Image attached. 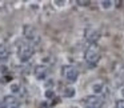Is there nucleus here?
Instances as JSON below:
<instances>
[{
  "mask_svg": "<svg viewBox=\"0 0 124 108\" xmlns=\"http://www.w3.org/2000/svg\"><path fill=\"white\" fill-rule=\"evenodd\" d=\"M85 62L87 64H88L89 68H95L96 67V63L99 62L100 59V52L99 49H97L96 44H91V46L88 47V49L85 51Z\"/></svg>",
  "mask_w": 124,
  "mask_h": 108,
  "instance_id": "nucleus-1",
  "label": "nucleus"
},
{
  "mask_svg": "<svg viewBox=\"0 0 124 108\" xmlns=\"http://www.w3.org/2000/svg\"><path fill=\"white\" fill-rule=\"evenodd\" d=\"M33 54V48L31 44L28 43H22L17 49V56H19L20 62H28Z\"/></svg>",
  "mask_w": 124,
  "mask_h": 108,
  "instance_id": "nucleus-2",
  "label": "nucleus"
},
{
  "mask_svg": "<svg viewBox=\"0 0 124 108\" xmlns=\"http://www.w3.org/2000/svg\"><path fill=\"white\" fill-rule=\"evenodd\" d=\"M24 36L30 44H38L40 41V35H39L38 30L32 25H25L24 27Z\"/></svg>",
  "mask_w": 124,
  "mask_h": 108,
  "instance_id": "nucleus-3",
  "label": "nucleus"
},
{
  "mask_svg": "<svg viewBox=\"0 0 124 108\" xmlns=\"http://www.w3.org/2000/svg\"><path fill=\"white\" fill-rule=\"evenodd\" d=\"M63 76L65 77V80L73 83V81H76L79 77V71L76 69L75 67H72V65H65V67L63 68Z\"/></svg>",
  "mask_w": 124,
  "mask_h": 108,
  "instance_id": "nucleus-4",
  "label": "nucleus"
},
{
  "mask_svg": "<svg viewBox=\"0 0 124 108\" xmlns=\"http://www.w3.org/2000/svg\"><path fill=\"white\" fill-rule=\"evenodd\" d=\"M85 104H87V107L99 108L103 104V100H101V97L96 96V95L95 96H88V97H85Z\"/></svg>",
  "mask_w": 124,
  "mask_h": 108,
  "instance_id": "nucleus-5",
  "label": "nucleus"
},
{
  "mask_svg": "<svg viewBox=\"0 0 124 108\" xmlns=\"http://www.w3.org/2000/svg\"><path fill=\"white\" fill-rule=\"evenodd\" d=\"M99 38H100L99 31H96V30H87V32H85V39H87V41H88V43L95 44L97 40H99Z\"/></svg>",
  "mask_w": 124,
  "mask_h": 108,
  "instance_id": "nucleus-6",
  "label": "nucleus"
},
{
  "mask_svg": "<svg viewBox=\"0 0 124 108\" xmlns=\"http://www.w3.org/2000/svg\"><path fill=\"white\" fill-rule=\"evenodd\" d=\"M33 73H35V76L39 80H44L46 76H47V67L46 65H36Z\"/></svg>",
  "mask_w": 124,
  "mask_h": 108,
  "instance_id": "nucleus-7",
  "label": "nucleus"
},
{
  "mask_svg": "<svg viewBox=\"0 0 124 108\" xmlns=\"http://www.w3.org/2000/svg\"><path fill=\"white\" fill-rule=\"evenodd\" d=\"M9 55V51L4 44H0V60H6Z\"/></svg>",
  "mask_w": 124,
  "mask_h": 108,
  "instance_id": "nucleus-8",
  "label": "nucleus"
},
{
  "mask_svg": "<svg viewBox=\"0 0 124 108\" xmlns=\"http://www.w3.org/2000/svg\"><path fill=\"white\" fill-rule=\"evenodd\" d=\"M63 95H64V97H73L75 96V88L67 87V88H64V91H63Z\"/></svg>",
  "mask_w": 124,
  "mask_h": 108,
  "instance_id": "nucleus-9",
  "label": "nucleus"
},
{
  "mask_svg": "<svg viewBox=\"0 0 124 108\" xmlns=\"http://www.w3.org/2000/svg\"><path fill=\"white\" fill-rule=\"evenodd\" d=\"M4 101H6L7 104H11V105H16L17 104L16 97H14V96H6L4 97Z\"/></svg>",
  "mask_w": 124,
  "mask_h": 108,
  "instance_id": "nucleus-10",
  "label": "nucleus"
},
{
  "mask_svg": "<svg viewBox=\"0 0 124 108\" xmlns=\"http://www.w3.org/2000/svg\"><path fill=\"white\" fill-rule=\"evenodd\" d=\"M92 91H93L95 93H100V92L103 91V84L101 83H95L93 85H92Z\"/></svg>",
  "mask_w": 124,
  "mask_h": 108,
  "instance_id": "nucleus-11",
  "label": "nucleus"
},
{
  "mask_svg": "<svg viewBox=\"0 0 124 108\" xmlns=\"http://www.w3.org/2000/svg\"><path fill=\"white\" fill-rule=\"evenodd\" d=\"M112 3H113V1H111V0H103V1H101V8L109 9L111 7H112Z\"/></svg>",
  "mask_w": 124,
  "mask_h": 108,
  "instance_id": "nucleus-12",
  "label": "nucleus"
},
{
  "mask_svg": "<svg viewBox=\"0 0 124 108\" xmlns=\"http://www.w3.org/2000/svg\"><path fill=\"white\" fill-rule=\"evenodd\" d=\"M9 89H11V92H14V93H17V92H20V85L16 83H14V84H11Z\"/></svg>",
  "mask_w": 124,
  "mask_h": 108,
  "instance_id": "nucleus-13",
  "label": "nucleus"
},
{
  "mask_svg": "<svg viewBox=\"0 0 124 108\" xmlns=\"http://www.w3.org/2000/svg\"><path fill=\"white\" fill-rule=\"evenodd\" d=\"M76 3H78L79 6H81V7H87V6H89L91 1H89V0H78Z\"/></svg>",
  "mask_w": 124,
  "mask_h": 108,
  "instance_id": "nucleus-14",
  "label": "nucleus"
},
{
  "mask_svg": "<svg viewBox=\"0 0 124 108\" xmlns=\"http://www.w3.org/2000/svg\"><path fill=\"white\" fill-rule=\"evenodd\" d=\"M55 96V92L52 91V89H47L46 91V97L47 99H51V97H54Z\"/></svg>",
  "mask_w": 124,
  "mask_h": 108,
  "instance_id": "nucleus-15",
  "label": "nucleus"
},
{
  "mask_svg": "<svg viewBox=\"0 0 124 108\" xmlns=\"http://www.w3.org/2000/svg\"><path fill=\"white\" fill-rule=\"evenodd\" d=\"M116 108H124V100H119V101H116Z\"/></svg>",
  "mask_w": 124,
  "mask_h": 108,
  "instance_id": "nucleus-16",
  "label": "nucleus"
},
{
  "mask_svg": "<svg viewBox=\"0 0 124 108\" xmlns=\"http://www.w3.org/2000/svg\"><path fill=\"white\" fill-rule=\"evenodd\" d=\"M55 3H56L57 6H64V3H65V1H62V0H57V1H55Z\"/></svg>",
  "mask_w": 124,
  "mask_h": 108,
  "instance_id": "nucleus-17",
  "label": "nucleus"
},
{
  "mask_svg": "<svg viewBox=\"0 0 124 108\" xmlns=\"http://www.w3.org/2000/svg\"><path fill=\"white\" fill-rule=\"evenodd\" d=\"M120 93H121V96L124 97V88H121V91H120Z\"/></svg>",
  "mask_w": 124,
  "mask_h": 108,
  "instance_id": "nucleus-18",
  "label": "nucleus"
},
{
  "mask_svg": "<svg viewBox=\"0 0 124 108\" xmlns=\"http://www.w3.org/2000/svg\"><path fill=\"white\" fill-rule=\"evenodd\" d=\"M0 108H7V105H4V104H1V105H0Z\"/></svg>",
  "mask_w": 124,
  "mask_h": 108,
  "instance_id": "nucleus-19",
  "label": "nucleus"
},
{
  "mask_svg": "<svg viewBox=\"0 0 124 108\" xmlns=\"http://www.w3.org/2000/svg\"><path fill=\"white\" fill-rule=\"evenodd\" d=\"M87 108H92V107H87Z\"/></svg>",
  "mask_w": 124,
  "mask_h": 108,
  "instance_id": "nucleus-20",
  "label": "nucleus"
},
{
  "mask_svg": "<svg viewBox=\"0 0 124 108\" xmlns=\"http://www.w3.org/2000/svg\"><path fill=\"white\" fill-rule=\"evenodd\" d=\"M12 108H17V107H12Z\"/></svg>",
  "mask_w": 124,
  "mask_h": 108,
  "instance_id": "nucleus-21",
  "label": "nucleus"
}]
</instances>
